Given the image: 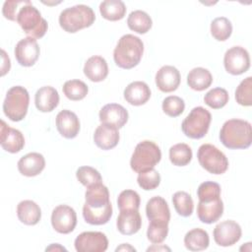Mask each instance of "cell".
I'll return each mask as SVG.
<instances>
[{"instance_id":"6da1fadb","label":"cell","mask_w":252,"mask_h":252,"mask_svg":"<svg viewBox=\"0 0 252 252\" xmlns=\"http://www.w3.org/2000/svg\"><path fill=\"white\" fill-rule=\"evenodd\" d=\"M85 199L83 217L86 222L94 225L107 223L112 216V205L109 201L107 187L102 182L88 187Z\"/></svg>"},{"instance_id":"7a4b0ae2","label":"cell","mask_w":252,"mask_h":252,"mask_svg":"<svg viewBox=\"0 0 252 252\" xmlns=\"http://www.w3.org/2000/svg\"><path fill=\"white\" fill-rule=\"evenodd\" d=\"M220 140L227 149H247L252 143V126L246 120L229 119L220 128Z\"/></svg>"},{"instance_id":"3957f363","label":"cell","mask_w":252,"mask_h":252,"mask_svg":"<svg viewBox=\"0 0 252 252\" xmlns=\"http://www.w3.org/2000/svg\"><path fill=\"white\" fill-rule=\"evenodd\" d=\"M143 53L144 43L141 38L128 33L118 40L113 51V59L118 67L132 69L140 63Z\"/></svg>"},{"instance_id":"277c9868","label":"cell","mask_w":252,"mask_h":252,"mask_svg":"<svg viewBox=\"0 0 252 252\" xmlns=\"http://www.w3.org/2000/svg\"><path fill=\"white\" fill-rule=\"evenodd\" d=\"M95 20L93 9L87 5H75L66 8L60 13L59 25L67 32L74 33L78 31L91 27Z\"/></svg>"},{"instance_id":"5b68a950","label":"cell","mask_w":252,"mask_h":252,"mask_svg":"<svg viewBox=\"0 0 252 252\" xmlns=\"http://www.w3.org/2000/svg\"><path fill=\"white\" fill-rule=\"evenodd\" d=\"M17 23L31 37L41 38L47 32L48 24L41 17L40 12L28 1L18 12Z\"/></svg>"},{"instance_id":"8992f818","label":"cell","mask_w":252,"mask_h":252,"mask_svg":"<svg viewBox=\"0 0 252 252\" xmlns=\"http://www.w3.org/2000/svg\"><path fill=\"white\" fill-rule=\"evenodd\" d=\"M161 158V152L159 147L149 140L140 142L132 155L130 165L136 172H143L155 167Z\"/></svg>"},{"instance_id":"52a82bcc","label":"cell","mask_w":252,"mask_h":252,"mask_svg":"<svg viewBox=\"0 0 252 252\" xmlns=\"http://www.w3.org/2000/svg\"><path fill=\"white\" fill-rule=\"evenodd\" d=\"M30 95L28 91L22 86L12 87L6 94L3 102L4 114L12 121L23 120L28 112Z\"/></svg>"},{"instance_id":"ba28073f","label":"cell","mask_w":252,"mask_h":252,"mask_svg":"<svg viewBox=\"0 0 252 252\" xmlns=\"http://www.w3.org/2000/svg\"><path fill=\"white\" fill-rule=\"evenodd\" d=\"M211 120L212 115L206 108L194 107L181 124L182 132L191 139H201L208 133Z\"/></svg>"},{"instance_id":"9c48e42d","label":"cell","mask_w":252,"mask_h":252,"mask_svg":"<svg viewBox=\"0 0 252 252\" xmlns=\"http://www.w3.org/2000/svg\"><path fill=\"white\" fill-rule=\"evenodd\" d=\"M197 158L201 166L210 173L222 174L228 168L227 158L214 145L203 144L200 146Z\"/></svg>"},{"instance_id":"30bf717a","label":"cell","mask_w":252,"mask_h":252,"mask_svg":"<svg viewBox=\"0 0 252 252\" xmlns=\"http://www.w3.org/2000/svg\"><path fill=\"white\" fill-rule=\"evenodd\" d=\"M223 65L227 73L241 75L250 67L248 51L241 46H233L226 50L223 57Z\"/></svg>"},{"instance_id":"8fae6325","label":"cell","mask_w":252,"mask_h":252,"mask_svg":"<svg viewBox=\"0 0 252 252\" xmlns=\"http://www.w3.org/2000/svg\"><path fill=\"white\" fill-rule=\"evenodd\" d=\"M74 245L78 252H104L108 247V240L100 231H85L76 237Z\"/></svg>"},{"instance_id":"7c38bea8","label":"cell","mask_w":252,"mask_h":252,"mask_svg":"<svg viewBox=\"0 0 252 252\" xmlns=\"http://www.w3.org/2000/svg\"><path fill=\"white\" fill-rule=\"evenodd\" d=\"M51 224L59 233L67 234L72 232L77 224L75 210L67 205L55 207L51 214Z\"/></svg>"},{"instance_id":"4fadbf2b","label":"cell","mask_w":252,"mask_h":252,"mask_svg":"<svg viewBox=\"0 0 252 252\" xmlns=\"http://www.w3.org/2000/svg\"><path fill=\"white\" fill-rule=\"evenodd\" d=\"M242 230L240 225L234 220H223L216 225L214 228L215 242L223 247L235 244L241 237Z\"/></svg>"},{"instance_id":"5bb4252c","label":"cell","mask_w":252,"mask_h":252,"mask_svg":"<svg viewBox=\"0 0 252 252\" xmlns=\"http://www.w3.org/2000/svg\"><path fill=\"white\" fill-rule=\"evenodd\" d=\"M16 60L21 66L31 67L38 59L40 49L35 38L28 36L21 39L14 50Z\"/></svg>"},{"instance_id":"9a60e30c","label":"cell","mask_w":252,"mask_h":252,"mask_svg":"<svg viewBox=\"0 0 252 252\" xmlns=\"http://www.w3.org/2000/svg\"><path fill=\"white\" fill-rule=\"evenodd\" d=\"M0 143L3 150L11 154H16L24 148L25 138L21 131L8 126L5 121L1 120Z\"/></svg>"},{"instance_id":"2e32d148","label":"cell","mask_w":252,"mask_h":252,"mask_svg":"<svg viewBox=\"0 0 252 252\" xmlns=\"http://www.w3.org/2000/svg\"><path fill=\"white\" fill-rule=\"evenodd\" d=\"M128 111L118 103L105 104L99 111V120L102 124L122 128L128 121Z\"/></svg>"},{"instance_id":"e0dca14e","label":"cell","mask_w":252,"mask_h":252,"mask_svg":"<svg viewBox=\"0 0 252 252\" xmlns=\"http://www.w3.org/2000/svg\"><path fill=\"white\" fill-rule=\"evenodd\" d=\"M56 128L64 138L73 139L80 131L79 118L73 111L63 109L56 116Z\"/></svg>"},{"instance_id":"ac0fdd59","label":"cell","mask_w":252,"mask_h":252,"mask_svg":"<svg viewBox=\"0 0 252 252\" xmlns=\"http://www.w3.org/2000/svg\"><path fill=\"white\" fill-rule=\"evenodd\" d=\"M156 85L163 93H171L180 85L179 71L170 65L162 66L156 74Z\"/></svg>"},{"instance_id":"d6986e66","label":"cell","mask_w":252,"mask_h":252,"mask_svg":"<svg viewBox=\"0 0 252 252\" xmlns=\"http://www.w3.org/2000/svg\"><path fill=\"white\" fill-rule=\"evenodd\" d=\"M146 215L150 222L168 224L170 220L169 207L166 201L160 196L153 197L147 202Z\"/></svg>"},{"instance_id":"ffe728a7","label":"cell","mask_w":252,"mask_h":252,"mask_svg":"<svg viewBox=\"0 0 252 252\" xmlns=\"http://www.w3.org/2000/svg\"><path fill=\"white\" fill-rule=\"evenodd\" d=\"M142 225V219L138 210L120 211L116 226L118 231L123 235H132L137 233Z\"/></svg>"},{"instance_id":"44dd1931","label":"cell","mask_w":252,"mask_h":252,"mask_svg":"<svg viewBox=\"0 0 252 252\" xmlns=\"http://www.w3.org/2000/svg\"><path fill=\"white\" fill-rule=\"evenodd\" d=\"M94 141L99 149L104 151L111 150L116 147L119 142L118 129L113 126L101 123L94 131Z\"/></svg>"},{"instance_id":"7402d4cb","label":"cell","mask_w":252,"mask_h":252,"mask_svg":"<svg viewBox=\"0 0 252 252\" xmlns=\"http://www.w3.org/2000/svg\"><path fill=\"white\" fill-rule=\"evenodd\" d=\"M45 166V159L39 153H29L18 161V169L21 174L32 177L38 175Z\"/></svg>"},{"instance_id":"603a6c76","label":"cell","mask_w":252,"mask_h":252,"mask_svg":"<svg viewBox=\"0 0 252 252\" xmlns=\"http://www.w3.org/2000/svg\"><path fill=\"white\" fill-rule=\"evenodd\" d=\"M151 97V90L149 86L142 81L130 83L124 90L125 100L135 106L145 104Z\"/></svg>"},{"instance_id":"cb8c5ba5","label":"cell","mask_w":252,"mask_h":252,"mask_svg":"<svg viewBox=\"0 0 252 252\" xmlns=\"http://www.w3.org/2000/svg\"><path fill=\"white\" fill-rule=\"evenodd\" d=\"M223 213V203L220 198L210 201H199L197 206V216L204 223H213L220 219Z\"/></svg>"},{"instance_id":"d4e9b609","label":"cell","mask_w":252,"mask_h":252,"mask_svg":"<svg viewBox=\"0 0 252 252\" xmlns=\"http://www.w3.org/2000/svg\"><path fill=\"white\" fill-rule=\"evenodd\" d=\"M34 103L39 111L50 112L55 109L59 103L58 92L50 86L41 87L34 94Z\"/></svg>"},{"instance_id":"484cf974","label":"cell","mask_w":252,"mask_h":252,"mask_svg":"<svg viewBox=\"0 0 252 252\" xmlns=\"http://www.w3.org/2000/svg\"><path fill=\"white\" fill-rule=\"evenodd\" d=\"M85 76L92 82H101L108 75V66L106 60L98 55L90 57L84 66Z\"/></svg>"},{"instance_id":"4316f807","label":"cell","mask_w":252,"mask_h":252,"mask_svg":"<svg viewBox=\"0 0 252 252\" xmlns=\"http://www.w3.org/2000/svg\"><path fill=\"white\" fill-rule=\"evenodd\" d=\"M18 219L27 225H34L41 219L39 206L32 200H24L17 206Z\"/></svg>"},{"instance_id":"83f0119b","label":"cell","mask_w":252,"mask_h":252,"mask_svg":"<svg viewBox=\"0 0 252 252\" xmlns=\"http://www.w3.org/2000/svg\"><path fill=\"white\" fill-rule=\"evenodd\" d=\"M213 83V76L208 69L197 67L192 69L187 75L188 86L197 92L208 89Z\"/></svg>"},{"instance_id":"f1b7e54d","label":"cell","mask_w":252,"mask_h":252,"mask_svg":"<svg viewBox=\"0 0 252 252\" xmlns=\"http://www.w3.org/2000/svg\"><path fill=\"white\" fill-rule=\"evenodd\" d=\"M209 244V234L202 228H193L184 236V245L190 251L205 250L208 248Z\"/></svg>"},{"instance_id":"f546056e","label":"cell","mask_w":252,"mask_h":252,"mask_svg":"<svg viewBox=\"0 0 252 252\" xmlns=\"http://www.w3.org/2000/svg\"><path fill=\"white\" fill-rule=\"evenodd\" d=\"M99 12L105 20L112 22L119 21L126 14V6L120 0H105L99 5Z\"/></svg>"},{"instance_id":"4dcf8cb0","label":"cell","mask_w":252,"mask_h":252,"mask_svg":"<svg viewBox=\"0 0 252 252\" xmlns=\"http://www.w3.org/2000/svg\"><path fill=\"white\" fill-rule=\"evenodd\" d=\"M127 25L131 31L144 34L151 30L153 22L151 17L146 12L136 10L131 12L128 16Z\"/></svg>"},{"instance_id":"1f68e13d","label":"cell","mask_w":252,"mask_h":252,"mask_svg":"<svg viewBox=\"0 0 252 252\" xmlns=\"http://www.w3.org/2000/svg\"><path fill=\"white\" fill-rule=\"evenodd\" d=\"M192 150L185 143L173 145L169 149V159L173 165L185 166L192 159Z\"/></svg>"},{"instance_id":"d6a6232c","label":"cell","mask_w":252,"mask_h":252,"mask_svg":"<svg viewBox=\"0 0 252 252\" xmlns=\"http://www.w3.org/2000/svg\"><path fill=\"white\" fill-rule=\"evenodd\" d=\"M172 204L176 213L181 217H189L193 213V200L187 192L178 191L172 196Z\"/></svg>"},{"instance_id":"836d02e7","label":"cell","mask_w":252,"mask_h":252,"mask_svg":"<svg viewBox=\"0 0 252 252\" xmlns=\"http://www.w3.org/2000/svg\"><path fill=\"white\" fill-rule=\"evenodd\" d=\"M63 93L70 100H81L88 94V86L81 80H69L63 85Z\"/></svg>"},{"instance_id":"e575fe53","label":"cell","mask_w":252,"mask_h":252,"mask_svg":"<svg viewBox=\"0 0 252 252\" xmlns=\"http://www.w3.org/2000/svg\"><path fill=\"white\" fill-rule=\"evenodd\" d=\"M232 32V25L225 17H219L211 23V33L219 41L226 40Z\"/></svg>"},{"instance_id":"d590c367","label":"cell","mask_w":252,"mask_h":252,"mask_svg":"<svg viewBox=\"0 0 252 252\" xmlns=\"http://www.w3.org/2000/svg\"><path fill=\"white\" fill-rule=\"evenodd\" d=\"M228 93L222 88L212 89L204 96L205 103L214 109L222 108L228 102Z\"/></svg>"},{"instance_id":"8d00e7d4","label":"cell","mask_w":252,"mask_h":252,"mask_svg":"<svg viewBox=\"0 0 252 252\" xmlns=\"http://www.w3.org/2000/svg\"><path fill=\"white\" fill-rule=\"evenodd\" d=\"M197 196L201 202H210L220 198V186L214 181H205L197 189Z\"/></svg>"},{"instance_id":"74e56055","label":"cell","mask_w":252,"mask_h":252,"mask_svg":"<svg viewBox=\"0 0 252 252\" xmlns=\"http://www.w3.org/2000/svg\"><path fill=\"white\" fill-rule=\"evenodd\" d=\"M141 199L139 194L134 190L122 191L117 199V206L120 211L123 210H139Z\"/></svg>"},{"instance_id":"f35d334b","label":"cell","mask_w":252,"mask_h":252,"mask_svg":"<svg viewBox=\"0 0 252 252\" xmlns=\"http://www.w3.org/2000/svg\"><path fill=\"white\" fill-rule=\"evenodd\" d=\"M77 179L86 187H90L96 183H101L102 178L100 173L92 166H81L76 171Z\"/></svg>"},{"instance_id":"ab89813d","label":"cell","mask_w":252,"mask_h":252,"mask_svg":"<svg viewBox=\"0 0 252 252\" xmlns=\"http://www.w3.org/2000/svg\"><path fill=\"white\" fill-rule=\"evenodd\" d=\"M236 102L243 106L252 104V77H247L238 85L235 91Z\"/></svg>"},{"instance_id":"60d3db41","label":"cell","mask_w":252,"mask_h":252,"mask_svg":"<svg viewBox=\"0 0 252 252\" xmlns=\"http://www.w3.org/2000/svg\"><path fill=\"white\" fill-rule=\"evenodd\" d=\"M137 182L139 186L146 190H154L156 189L159 183H160V175L155 168L139 172V175L137 177Z\"/></svg>"},{"instance_id":"b9f144b4","label":"cell","mask_w":252,"mask_h":252,"mask_svg":"<svg viewBox=\"0 0 252 252\" xmlns=\"http://www.w3.org/2000/svg\"><path fill=\"white\" fill-rule=\"evenodd\" d=\"M185 108L184 100L177 95H169L162 100V110L170 117L179 116Z\"/></svg>"},{"instance_id":"7bdbcfd3","label":"cell","mask_w":252,"mask_h":252,"mask_svg":"<svg viewBox=\"0 0 252 252\" xmlns=\"http://www.w3.org/2000/svg\"><path fill=\"white\" fill-rule=\"evenodd\" d=\"M168 224L167 223H158L150 222L147 230L148 239L154 244L161 243L167 236Z\"/></svg>"},{"instance_id":"ee69618b","label":"cell","mask_w":252,"mask_h":252,"mask_svg":"<svg viewBox=\"0 0 252 252\" xmlns=\"http://www.w3.org/2000/svg\"><path fill=\"white\" fill-rule=\"evenodd\" d=\"M27 1H6L3 5V9H2V13L3 16L10 20V21H17V15L19 10L21 9V7L19 8V6L26 4Z\"/></svg>"},{"instance_id":"f6af8a7d","label":"cell","mask_w":252,"mask_h":252,"mask_svg":"<svg viewBox=\"0 0 252 252\" xmlns=\"http://www.w3.org/2000/svg\"><path fill=\"white\" fill-rule=\"evenodd\" d=\"M2 66H1V76H4L7 72H9L10 67H11V62H10V58L8 57V55L6 54V52L4 50H2Z\"/></svg>"},{"instance_id":"bcb514c9","label":"cell","mask_w":252,"mask_h":252,"mask_svg":"<svg viewBox=\"0 0 252 252\" xmlns=\"http://www.w3.org/2000/svg\"><path fill=\"white\" fill-rule=\"evenodd\" d=\"M115 251H136V249L134 247H132L130 244L126 243V244H121L120 246H118Z\"/></svg>"},{"instance_id":"7dc6e473","label":"cell","mask_w":252,"mask_h":252,"mask_svg":"<svg viewBox=\"0 0 252 252\" xmlns=\"http://www.w3.org/2000/svg\"><path fill=\"white\" fill-rule=\"evenodd\" d=\"M46 251H57V250H64V251H66V249L64 248V247H62V246H60L59 244H57V243H55V244H51L49 247H46V249H45Z\"/></svg>"},{"instance_id":"c3c4849f","label":"cell","mask_w":252,"mask_h":252,"mask_svg":"<svg viewBox=\"0 0 252 252\" xmlns=\"http://www.w3.org/2000/svg\"><path fill=\"white\" fill-rule=\"evenodd\" d=\"M152 250H168V251H170V248L169 247H167V246H156V244H154V246H152V247H149L148 249H147V251H152Z\"/></svg>"}]
</instances>
